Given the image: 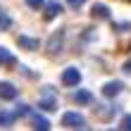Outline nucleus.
<instances>
[{"label": "nucleus", "instance_id": "f257e3e1", "mask_svg": "<svg viewBox=\"0 0 131 131\" xmlns=\"http://www.w3.org/2000/svg\"><path fill=\"white\" fill-rule=\"evenodd\" d=\"M62 45H64V29H57V31L48 38V48L45 50H48V55H60Z\"/></svg>", "mask_w": 131, "mask_h": 131}, {"label": "nucleus", "instance_id": "f03ea898", "mask_svg": "<svg viewBox=\"0 0 131 131\" xmlns=\"http://www.w3.org/2000/svg\"><path fill=\"white\" fill-rule=\"evenodd\" d=\"M62 126L64 129H86V119L79 112H64L62 114Z\"/></svg>", "mask_w": 131, "mask_h": 131}, {"label": "nucleus", "instance_id": "7ed1b4c3", "mask_svg": "<svg viewBox=\"0 0 131 131\" xmlns=\"http://www.w3.org/2000/svg\"><path fill=\"white\" fill-rule=\"evenodd\" d=\"M62 83L64 86H79L81 83V72L76 67H67L62 72Z\"/></svg>", "mask_w": 131, "mask_h": 131}, {"label": "nucleus", "instance_id": "20e7f679", "mask_svg": "<svg viewBox=\"0 0 131 131\" xmlns=\"http://www.w3.org/2000/svg\"><path fill=\"white\" fill-rule=\"evenodd\" d=\"M122 91H124V83L122 81H107L103 86V95L105 98H114V95H119Z\"/></svg>", "mask_w": 131, "mask_h": 131}, {"label": "nucleus", "instance_id": "39448f33", "mask_svg": "<svg viewBox=\"0 0 131 131\" xmlns=\"http://www.w3.org/2000/svg\"><path fill=\"white\" fill-rule=\"evenodd\" d=\"M0 98L3 100H14L17 98V86H12L10 81H0Z\"/></svg>", "mask_w": 131, "mask_h": 131}, {"label": "nucleus", "instance_id": "423d86ee", "mask_svg": "<svg viewBox=\"0 0 131 131\" xmlns=\"http://www.w3.org/2000/svg\"><path fill=\"white\" fill-rule=\"evenodd\" d=\"M60 12H62V5H60L57 0H50V3L45 5V12H43V17H45V19L50 21V19H55V17H57Z\"/></svg>", "mask_w": 131, "mask_h": 131}, {"label": "nucleus", "instance_id": "0eeeda50", "mask_svg": "<svg viewBox=\"0 0 131 131\" xmlns=\"http://www.w3.org/2000/svg\"><path fill=\"white\" fill-rule=\"evenodd\" d=\"M91 14H93L95 19H110V7L103 5V3H95L93 10H91Z\"/></svg>", "mask_w": 131, "mask_h": 131}, {"label": "nucleus", "instance_id": "6e6552de", "mask_svg": "<svg viewBox=\"0 0 131 131\" xmlns=\"http://www.w3.org/2000/svg\"><path fill=\"white\" fill-rule=\"evenodd\" d=\"M17 43H19V48H24V50H36L38 45H41L38 38H29V36H19Z\"/></svg>", "mask_w": 131, "mask_h": 131}, {"label": "nucleus", "instance_id": "1a4fd4ad", "mask_svg": "<svg viewBox=\"0 0 131 131\" xmlns=\"http://www.w3.org/2000/svg\"><path fill=\"white\" fill-rule=\"evenodd\" d=\"M74 100L79 105H91V103H93V93H91V91H76V93H74Z\"/></svg>", "mask_w": 131, "mask_h": 131}, {"label": "nucleus", "instance_id": "9d476101", "mask_svg": "<svg viewBox=\"0 0 131 131\" xmlns=\"http://www.w3.org/2000/svg\"><path fill=\"white\" fill-rule=\"evenodd\" d=\"M31 126L38 129V131H48V129H50V122L45 119V117H38V114H34V117H31Z\"/></svg>", "mask_w": 131, "mask_h": 131}, {"label": "nucleus", "instance_id": "9b49d317", "mask_svg": "<svg viewBox=\"0 0 131 131\" xmlns=\"http://www.w3.org/2000/svg\"><path fill=\"white\" fill-rule=\"evenodd\" d=\"M38 107L45 110V112H52V110H57V100L52 98V93H50V98H43L41 103H38Z\"/></svg>", "mask_w": 131, "mask_h": 131}, {"label": "nucleus", "instance_id": "f8f14e48", "mask_svg": "<svg viewBox=\"0 0 131 131\" xmlns=\"http://www.w3.org/2000/svg\"><path fill=\"white\" fill-rule=\"evenodd\" d=\"M14 119H17V114H14V112H0V126H3V129L12 126Z\"/></svg>", "mask_w": 131, "mask_h": 131}, {"label": "nucleus", "instance_id": "ddd939ff", "mask_svg": "<svg viewBox=\"0 0 131 131\" xmlns=\"http://www.w3.org/2000/svg\"><path fill=\"white\" fill-rule=\"evenodd\" d=\"M17 60H14V55L7 48H0V64H5V67H10V64H14Z\"/></svg>", "mask_w": 131, "mask_h": 131}, {"label": "nucleus", "instance_id": "4468645a", "mask_svg": "<svg viewBox=\"0 0 131 131\" xmlns=\"http://www.w3.org/2000/svg\"><path fill=\"white\" fill-rule=\"evenodd\" d=\"M12 26V17L5 12V7H0V31H7Z\"/></svg>", "mask_w": 131, "mask_h": 131}, {"label": "nucleus", "instance_id": "2eb2a0df", "mask_svg": "<svg viewBox=\"0 0 131 131\" xmlns=\"http://www.w3.org/2000/svg\"><path fill=\"white\" fill-rule=\"evenodd\" d=\"M26 5L31 7V10H43V7H45V0H26Z\"/></svg>", "mask_w": 131, "mask_h": 131}, {"label": "nucleus", "instance_id": "dca6fc26", "mask_svg": "<svg viewBox=\"0 0 131 131\" xmlns=\"http://www.w3.org/2000/svg\"><path fill=\"white\" fill-rule=\"evenodd\" d=\"M119 129H124V131H131V114H126V117L122 119V124H119Z\"/></svg>", "mask_w": 131, "mask_h": 131}, {"label": "nucleus", "instance_id": "f3484780", "mask_svg": "<svg viewBox=\"0 0 131 131\" xmlns=\"http://www.w3.org/2000/svg\"><path fill=\"white\" fill-rule=\"evenodd\" d=\"M83 3H86V0H67V5H69V7H74V10H79Z\"/></svg>", "mask_w": 131, "mask_h": 131}, {"label": "nucleus", "instance_id": "a211bd4d", "mask_svg": "<svg viewBox=\"0 0 131 131\" xmlns=\"http://www.w3.org/2000/svg\"><path fill=\"white\" fill-rule=\"evenodd\" d=\"M117 29L119 31H131V21H124V24H119Z\"/></svg>", "mask_w": 131, "mask_h": 131}, {"label": "nucleus", "instance_id": "6ab92c4d", "mask_svg": "<svg viewBox=\"0 0 131 131\" xmlns=\"http://www.w3.org/2000/svg\"><path fill=\"white\" fill-rule=\"evenodd\" d=\"M124 72H126V74H131V62H126V64H124Z\"/></svg>", "mask_w": 131, "mask_h": 131}]
</instances>
